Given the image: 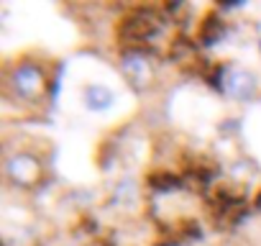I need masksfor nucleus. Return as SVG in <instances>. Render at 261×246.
Here are the masks:
<instances>
[{
    "mask_svg": "<svg viewBox=\"0 0 261 246\" xmlns=\"http://www.w3.org/2000/svg\"><path fill=\"white\" fill-rule=\"evenodd\" d=\"M6 90L18 103H36L46 90V72L44 64L34 59H21L8 67L6 72Z\"/></svg>",
    "mask_w": 261,
    "mask_h": 246,
    "instance_id": "obj_1",
    "label": "nucleus"
},
{
    "mask_svg": "<svg viewBox=\"0 0 261 246\" xmlns=\"http://www.w3.org/2000/svg\"><path fill=\"white\" fill-rule=\"evenodd\" d=\"M220 90L233 103H251L258 95V77L248 67L228 64L220 69Z\"/></svg>",
    "mask_w": 261,
    "mask_h": 246,
    "instance_id": "obj_2",
    "label": "nucleus"
},
{
    "mask_svg": "<svg viewBox=\"0 0 261 246\" xmlns=\"http://www.w3.org/2000/svg\"><path fill=\"white\" fill-rule=\"evenodd\" d=\"M3 175L11 185L21 190H31L41 180V162L31 152H13L3 162Z\"/></svg>",
    "mask_w": 261,
    "mask_h": 246,
    "instance_id": "obj_3",
    "label": "nucleus"
},
{
    "mask_svg": "<svg viewBox=\"0 0 261 246\" xmlns=\"http://www.w3.org/2000/svg\"><path fill=\"white\" fill-rule=\"evenodd\" d=\"M120 72L134 87H146L154 77V67L141 52H125L120 57Z\"/></svg>",
    "mask_w": 261,
    "mask_h": 246,
    "instance_id": "obj_4",
    "label": "nucleus"
},
{
    "mask_svg": "<svg viewBox=\"0 0 261 246\" xmlns=\"http://www.w3.org/2000/svg\"><path fill=\"white\" fill-rule=\"evenodd\" d=\"M80 100H82V108L90 113H108L115 105L118 92L105 82H87L80 92Z\"/></svg>",
    "mask_w": 261,
    "mask_h": 246,
    "instance_id": "obj_5",
    "label": "nucleus"
}]
</instances>
